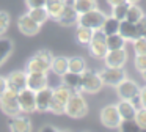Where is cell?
Masks as SVG:
<instances>
[{"mask_svg": "<svg viewBox=\"0 0 146 132\" xmlns=\"http://www.w3.org/2000/svg\"><path fill=\"white\" fill-rule=\"evenodd\" d=\"M90 112L88 104H86V99L83 96L82 91H72L71 97L68 99L66 107H64V115H68L69 118L79 119L86 116Z\"/></svg>", "mask_w": 146, "mask_h": 132, "instance_id": "obj_1", "label": "cell"}, {"mask_svg": "<svg viewBox=\"0 0 146 132\" xmlns=\"http://www.w3.org/2000/svg\"><path fill=\"white\" fill-rule=\"evenodd\" d=\"M140 101H141V107L146 109V85L145 87H140Z\"/></svg>", "mask_w": 146, "mask_h": 132, "instance_id": "obj_39", "label": "cell"}, {"mask_svg": "<svg viewBox=\"0 0 146 132\" xmlns=\"http://www.w3.org/2000/svg\"><path fill=\"white\" fill-rule=\"evenodd\" d=\"M101 30L104 31L105 36H108V35H113V33H118V30H119V21L118 19H115L113 16H107L104 21V24H102Z\"/></svg>", "mask_w": 146, "mask_h": 132, "instance_id": "obj_29", "label": "cell"}, {"mask_svg": "<svg viewBox=\"0 0 146 132\" xmlns=\"http://www.w3.org/2000/svg\"><path fill=\"white\" fill-rule=\"evenodd\" d=\"M80 74H77V72H64L63 75H61V83H64L66 87H69L72 91H80Z\"/></svg>", "mask_w": 146, "mask_h": 132, "instance_id": "obj_23", "label": "cell"}, {"mask_svg": "<svg viewBox=\"0 0 146 132\" xmlns=\"http://www.w3.org/2000/svg\"><path fill=\"white\" fill-rule=\"evenodd\" d=\"M68 69L71 72H77V74H82L86 69V61L83 57L74 55V57H68Z\"/></svg>", "mask_w": 146, "mask_h": 132, "instance_id": "obj_25", "label": "cell"}, {"mask_svg": "<svg viewBox=\"0 0 146 132\" xmlns=\"http://www.w3.org/2000/svg\"><path fill=\"white\" fill-rule=\"evenodd\" d=\"M116 109H118V112H119L123 119H133L135 112H137L133 104L130 101H126V99H119V102L116 104Z\"/></svg>", "mask_w": 146, "mask_h": 132, "instance_id": "obj_22", "label": "cell"}, {"mask_svg": "<svg viewBox=\"0 0 146 132\" xmlns=\"http://www.w3.org/2000/svg\"><path fill=\"white\" fill-rule=\"evenodd\" d=\"M118 33H119L126 41H130V43L135 41L138 36H141L140 31H138V28H137V25L133 24V22L126 21V19L119 22V30H118Z\"/></svg>", "mask_w": 146, "mask_h": 132, "instance_id": "obj_19", "label": "cell"}, {"mask_svg": "<svg viewBox=\"0 0 146 132\" xmlns=\"http://www.w3.org/2000/svg\"><path fill=\"white\" fill-rule=\"evenodd\" d=\"M133 66H135V69L140 74H141L143 71H146V53L135 55V58H133Z\"/></svg>", "mask_w": 146, "mask_h": 132, "instance_id": "obj_36", "label": "cell"}, {"mask_svg": "<svg viewBox=\"0 0 146 132\" xmlns=\"http://www.w3.org/2000/svg\"><path fill=\"white\" fill-rule=\"evenodd\" d=\"M99 119H101V124L107 129H118L123 121L119 112L116 109V104H107L101 109L99 112Z\"/></svg>", "mask_w": 146, "mask_h": 132, "instance_id": "obj_6", "label": "cell"}, {"mask_svg": "<svg viewBox=\"0 0 146 132\" xmlns=\"http://www.w3.org/2000/svg\"><path fill=\"white\" fill-rule=\"evenodd\" d=\"M135 25H137V28H138V31H140V35H141V31L146 28V14H143L141 17L138 19V21L135 22Z\"/></svg>", "mask_w": 146, "mask_h": 132, "instance_id": "obj_38", "label": "cell"}, {"mask_svg": "<svg viewBox=\"0 0 146 132\" xmlns=\"http://www.w3.org/2000/svg\"><path fill=\"white\" fill-rule=\"evenodd\" d=\"M105 17H107V14H105L102 9L94 8V9H91V11H86V13H83V14H79L77 25L88 27V28H91V30H99V28L102 27V24H104Z\"/></svg>", "mask_w": 146, "mask_h": 132, "instance_id": "obj_7", "label": "cell"}, {"mask_svg": "<svg viewBox=\"0 0 146 132\" xmlns=\"http://www.w3.org/2000/svg\"><path fill=\"white\" fill-rule=\"evenodd\" d=\"M47 72H27V88L33 91H38L41 88L47 87Z\"/></svg>", "mask_w": 146, "mask_h": 132, "instance_id": "obj_17", "label": "cell"}, {"mask_svg": "<svg viewBox=\"0 0 146 132\" xmlns=\"http://www.w3.org/2000/svg\"><path fill=\"white\" fill-rule=\"evenodd\" d=\"M86 47H88V50H90L93 58L104 60L105 53L108 52V47H107V43H105V35L101 28H99V30H94L91 41H90V44Z\"/></svg>", "mask_w": 146, "mask_h": 132, "instance_id": "obj_8", "label": "cell"}, {"mask_svg": "<svg viewBox=\"0 0 146 132\" xmlns=\"http://www.w3.org/2000/svg\"><path fill=\"white\" fill-rule=\"evenodd\" d=\"M71 94H72V90L69 87H66L64 83H60L58 87H55L54 93H52V101H50L49 112H52L54 115H63L64 107H66V102L71 97Z\"/></svg>", "mask_w": 146, "mask_h": 132, "instance_id": "obj_3", "label": "cell"}, {"mask_svg": "<svg viewBox=\"0 0 146 132\" xmlns=\"http://www.w3.org/2000/svg\"><path fill=\"white\" fill-rule=\"evenodd\" d=\"M16 25H17V28H19L21 33L25 35V36H35V35H38L39 30H41V25H39L38 22L33 21L27 13L17 17Z\"/></svg>", "mask_w": 146, "mask_h": 132, "instance_id": "obj_13", "label": "cell"}, {"mask_svg": "<svg viewBox=\"0 0 146 132\" xmlns=\"http://www.w3.org/2000/svg\"><path fill=\"white\" fill-rule=\"evenodd\" d=\"M115 88H116L118 97H119V99H126V101H130L133 96H137V94L140 93V85L137 83L135 80L127 79V77L123 79Z\"/></svg>", "mask_w": 146, "mask_h": 132, "instance_id": "obj_11", "label": "cell"}, {"mask_svg": "<svg viewBox=\"0 0 146 132\" xmlns=\"http://www.w3.org/2000/svg\"><path fill=\"white\" fill-rule=\"evenodd\" d=\"M141 36H143V38H145V39H146V28H145V30L141 31Z\"/></svg>", "mask_w": 146, "mask_h": 132, "instance_id": "obj_44", "label": "cell"}, {"mask_svg": "<svg viewBox=\"0 0 146 132\" xmlns=\"http://www.w3.org/2000/svg\"><path fill=\"white\" fill-rule=\"evenodd\" d=\"M66 3H46V9H47V14H49V19L52 21H58L63 13Z\"/></svg>", "mask_w": 146, "mask_h": 132, "instance_id": "obj_30", "label": "cell"}, {"mask_svg": "<svg viewBox=\"0 0 146 132\" xmlns=\"http://www.w3.org/2000/svg\"><path fill=\"white\" fill-rule=\"evenodd\" d=\"M80 91L82 93H88V94H96L102 90L104 83L101 80L99 71H93V69L86 68L85 71L80 74Z\"/></svg>", "mask_w": 146, "mask_h": 132, "instance_id": "obj_4", "label": "cell"}, {"mask_svg": "<svg viewBox=\"0 0 146 132\" xmlns=\"http://www.w3.org/2000/svg\"><path fill=\"white\" fill-rule=\"evenodd\" d=\"M17 93L19 91L11 90V88H5L3 94L0 96V110L2 113H5L7 116H16L21 115V107L17 102Z\"/></svg>", "mask_w": 146, "mask_h": 132, "instance_id": "obj_5", "label": "cell"}, {"mask_svg": "<svg viewBox=\"0 0 146 132\" xmlns=\"http://www.w3.org/2000/svg\"><path fill=\"white\" fill-rule=\"evenodd\" d=\"M126 0H107V3L110 6H115V5H119V3H124Z\"/></svg>", "mask_w": 146, "mask_h": 132, "instance_id": "obj_41", "label": "cell"}, {"mask_svg": "<svg viewBox=\"0 0 146 132\" xmlns=\"http://www.w3.org/2000/svg\"><path fill=\"white\" fill-rule=\"evenodd\" d=\"M8 129L11 132H29V131H32V119L29 116H25V113L10 116V119H8Z\"/></svg>", "mask_w": 146, "mask_h": 132, "instance_id": "obj_14", "label": "cell"}, {"mask_svg": "<svg viewBox=\"0 0 146 132\" xmlns=\"http://www.w3.org/2000/svg\"><path fill=\"white\" fill-rule=\"evenodd\" d=\"M5 88H7V79H5V77H2V75H0V96L3 94Z\"/></svg>", "mask_w": 146, "mask_h": 132, "instance_id": "obj_40", "label": "cell"}, {"mask_svg": "<svg viewBox=\"0 0 146 132\" xmlns=\"http://www.w3.org/2000/svg\"><path fill=\"white\" fill-rule=\"evenodd\" d=\"M52 93H54V88H50L49 85L36 91V112H39V113L49 112L50 101H52Z\"/></svg>", "mask_w": 146, "mask_h": 132, "instance_id": "obj_15", "label": "cell"}, {"mask_svg": "<svg viewBox=\"0 0 146 132\" xmlns=\"http://www.w3.org/2000/svg\"><path fill=\"white\" fill-rule=\"evenodd\" d=\"M101 80L107 87H116L123 79L127 77V72L124 68H111V66H105L102 71H99Z\"/></svg>", "mask_w": 146, "mask_h": 132, "instance_id": "obj_10", "label": "cell"}, {"mask_svg": "<svg viewBox=\"0 0 146 132\" xmlns=\"http://www.w3.org/2000/svg\"><path fill=\"white\" fill-rule=\"evenodd\" d=\"M10 24H11L10 13L5 11V9H0V36H3V35L8 31Z\"/></svg>", "mask_w": 146, "mask_h": 132, "instance_id": "obj_33", "label": "cell"}, {"mask_svg": "<svg viewBox=\"0 0 146 132\" xmlns=\"http://www.w3.org/2000/svg\"><path fill=\"white\" fill-rule=\"evenodd\" d=\"M47 0H25L27 8H36V6H46Z\"/></svg>", "mask_w": 146, "mask_h": 132, "instance_id": "obj_37", "label": "cell"}, {"mask_svg": "<svg viewBox=\"0 0 146 132\" xmlns=\"http://www.w3.org/2000/svg\"><path fill=\"white\" fill-rule=\"evenodd\" d=\"M5 79H7V87L11 90L21 91L27 87V71H13Z\"/></svg>", "mask_w": 146, "mask_h": 132, "instance_id": "obj_16", "label": "cell"}, {"mask_svg": "<svg viewBox=\"0 0 146 132\" xmlns=\"http://www.w3.org/2000/svg\"><path fill=\"white\" fill-rule=\"evenodd\" d=\"M14 50V43L13 39L5 36H0V68L7 63V60L11 57Z\"/></svg>", "mask_w": 146, "mask_h": 132, "instance_id": "obj_20", "label": "cell"}, {"mask_svg": "<svg viewBox=\"0 0 146 132\" xmlns=\"http://www.w3.org/2000/svg\"><path fill=\"white\" fill-rule=\"evenodd\" d=\"M17 102H19L21 112L30 115V113L36 112V91L30 90V88H22L17 93Z\"/></svg>", "mask_w": 146, "mask_h": 132, "instance_id": "obj_9", "label": "cell"}, {"mask_svg": "<svg viewBox=\"0 0 146 132\" xmlns=\"http://www.w3.org/2000/svg\"><path fill=\"white\" fill-rule=\"evenodd\" d=\"M54 58V53L47 49H41L30 57L25 65L27 72H49L50 71V61Z\"/></svg>", "mask_w": 146, "mask_h": 132, "instance_id": "obj_2", "label": "cell"}, {"mask_svg": "<svg viewBox=\"0 0 146 132\" xmlns=\"http://www.w3.org/2000/svg\"><path fill=\"white\" fill-rule=\"evenodd\" d=\"M132 47L135 55H141V53H146V39L143 36H138L135 41H132Z\"/></svg>", "mask_w": 146, "mask_h": 132, "instance_id": "obj_35", "label": "cell"}, {"mask_svg": "<svg viewBox=\"0 0 146 132\" xmlns=\"http://www.w3.org/2000/svg\"><path fill=\"white\" fill-rule=\"evenodd\" d=\"M93 33H94V30H91V28L88 27H82V25H77V30H76V41L80 44V46H88L90 41H91L93 38Z\"/></svg>", "mask_w": 146, "mask_h": 132, "instance_id": "obj_24", "label": "cell"}, {"mask_svg": "<svg viewBox=\"0 0 146 132\" xmlns=\"http://www.w3.org/2000/svg\"><path fill=\"white\" fill-rule=\"evenodd\" d=\"M127 50L124 49H115V50H108L104 57V65L105 66H111V68H124L127 63Z\"/></svg>", "mask_w": 146, "mask_h": 132, "instance_id": "obj_12", "label": "cell"}, {"mask_svg": "<svg viewBox=\"0 0 146 132\" xmlns=\"http://www.w3.org/2000/svg\"><path fill=\"white\" fill-rule=\"evenodd\" d=\"M133 121L137 123V126L140 127V131H146V109L145 107L137 109L135 116H133Z\"/></svg>", "mask_w": 146, "mask_h": 132, "instance_id": "obj_34", "label": "cell"}, {"mask_svg": "<svg viewBox=\"0 0 146 132\" xmlns=\"http://www.w3.org/2000/svg\"><path fill=\"white\" fill-rule=\"evenodd\" d=\"M127 8H129V3L124 2V3H119V5H115L111 6V13L110 16H113L115 19H118V21H124L126 19V14H127Z\"/></svg>", "mask_w": 146, "mask_h": 132, "instance_id": "obj_32", "label": "cell"}, {"mask_svg": "<svg viewBox=\"0 0 146 132\" xmlns=\"http://www.w3.org/2000/svg\"><path fill=\"white\" fill-rule=\"evenodd\" d=\"M145 14L141 9V6L138 5V3H129V8H127V14H126V21L129 22H133L135 24L137 21H138L141 16Z\"/></svg>", "mask_w": 146, "mask_h": 132, "instance_id": "obj_31", "label": "cell"}, {"mask_svg": "<svg viewBox=\"0 0 146 132\" xmlns=\"http://www.w3.org/2000/svg\"><path fill=\"white\" fill-rule=\"evenodd\" d=\"M39 131H57V129H55L54 126H42Z\"/></svg>", "mask_w": 146, "mask_h": 132, "instance_id": "obj_42", "label": "cell"}, {"mask_svg": "<svg viewBox=\"0 0 146 132\" xmlns=\"http://www.w3.org/2000/svg\"><path fill=\"white\" fill-rule=\"evenodd\" d=\"M141 75H143V79L146 80V71H143V72H141Z\"/></svg>", "mask_w": 146, "mask_h": 132, "instance_id": "obj_45", "label": "cell"}, {"mask_svg": "<svg viewBox=\"0 0 146 132\" xmlns=\"http://www.w3.org/2000/svg\"><path fill=\"white\" fill-rule=\"evenodd\" d=\"M127 3H138V2H141V0H126Z\"/></svg>", "mask_w": 146, "mask_h": 132, "instance_id": "obj_43", "label": "cell"}, {"mask_svg": "<svg viewBox=\"0 0 146 132\" xmlns=\"http://www.w3.org/2000/svg\"><path fill=\"white\" fill-rule=\"evenodd\" d=\"M50 71L54 72L55 75L61 77L64 72H68V57L64 55H58V57H54L50 61Z\"/></svg>", "mask_w": 146, "mask_h": 132, "instance_id": "obj_21", "label": "cell"}, {"mask_svg": "<svg viewBox=\"0 0 146 132\" xmlns=\"http://www.w3.org/2000/svg\"><path fill=\"white\" fill-rule=\"evenodd\" d=\"M77 21H79V13L76 11L72 3L68 2L63 13H61V16H60V19L57 22L60 25H63V27H72V25H77Z\"/></svg>", "mask_w": 146, "mask_h": 132, "instance_id": "obj_18", "label": "cell"}, {"mask_svg": "<svg viewBox=\"0 0 146 132\" xmlns=\"http://www.w3.org/2000/svg\"><path fill=\"white\" fill-rule=\"evenodd\" d=\"M105 43H107L108 50H115V49H124L127 41L124 39L119 33H113V35L105 36Z\"/></svg>", "mask_w": 146, "mask_h": 132, "instance_id": "obj_28", "label": "cell"}, {"mask_svg": "<svg viewBox=\"0 0 146 132\" xmlns=\"http://www.w3.org/2000/svg\"><path fill=\"white\" fill-rule=\"evenodd\" d=\"M27 14H29L35 22H38L39 25L46 24V22L49 21V14H47V9H46V6H36V8H29Z\"/></svg>", "mask_w": 146, "mask_h": 132, "instance_id": "obj_26", "label": "cell"}, {"mask_svg": "<svg viewBox=\"0 0 146 132\" xmlns=\"http://www.w3.org/2000/svg\"><path fill=\"white\" fill-rule=\"evenodd\" d=\"M71 3L79 14H83L86 11L98 8V0H71Z\"/></svg>", "mask_w": 146, "mask_h": 132, "instance_id": "obj_27", "label": "cell"}]
</instances>
